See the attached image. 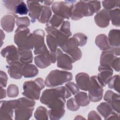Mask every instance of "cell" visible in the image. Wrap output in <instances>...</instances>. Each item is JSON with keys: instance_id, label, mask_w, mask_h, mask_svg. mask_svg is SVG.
I'll use <instances>...</instances> for the list:
<instances>
[{"instance_id": "6", "label": "cell", "mask_w": 120, "mask_h": 120, "mask_svg": "<svg viewBox=\"0 0 120 120\" xmlns=\"http://www.w3.org/2000/svg\"><path fill=\"white\" fill-rule=\"evenodd\" d=\"M73 79L72 74L69 72L55 69L51 71L46 76L45 84L47 87H54L61 85Z\"/></svg>"}, {"instance_id": "22", "label": "cell", "mask_w": 120, "mask_h": 120, "mask_svg": "<svg viewBox=\"0 0 120 120\" xmlns=\"http://www.w3.org/2000/svg\"><path fill=\"white\" fill-rule=\"evenodd\" d=\"M76 85L79 89L88 91L90 84V78L89 75L85 73H79L75 76Z\"/></svg>"}, {"instance_id": "4", "label": "cell", "mask_w": 120, "mask_h": 120, "mask_svg": "<svg viewBox=\"0 0 120 120\" xmlns=\"http://www.w3.org/2000/svg\"><path fill=\"white\" fill-rule=\"evenodd\" d=\"M14 42L19 50H32V33L27 27H18L15 32Z\"/></svg>"}, {"instance_id": "13", "label": "cell", "mask_w": 120, "mask_h": 120, "mask_svg": "<svg viewBox=\"0 0 120 120\" xmlns=\"http://www.w3.org/2000/svg\"><path fill=\"white\" fill-rule=\"evenodd\" d=\"M73 60L71 57L67 53H63L60 48L57 51V66L66 70H70L73 68Z\"/></svg>"}, {"instance_id": "15", "label": "cell", "mask_w": 120, "mask_h": 120, "mask_svg": "<svg viewBox=\"0 0 120 120\" xmlns=\"http://www.w3.org/2000/svg\"><path fill=\"white\" fill-rule=\"evenodd\" d=\"M0 53L3 57L6 59V61L8 64L13 61L19 60L18 49L13 45L3 48Z\"/></svg>"}, {"instance_id": "32", "label": "cell", "mask_w": 120, "mask_h": 120, "mask_svg": "<svg viewBox=\"0 0 120 120\" xmlns=\"http://www.w3.org/2000/svg\"><path fill=\"white\" fill-rule=\"evenodd\" d=\"M120 8H116L110 10V18L112 23L116 27L120 26Z\"/></svg>"}, {"instance_id": "7", "label": "cell", "mask_w": 120, "mask_h": 120, "mask_svg": "<svg viewBox=\"0 0 120 120\" xmlns=\"http://www.w3.org/2000/svg\"><path fill=\"white\" fill-rule=\"evenodd\" d=\"M76 0H67L54 2L51 7L54 14L64 19H69L71 16L73 7Z\"/></svg>"}, {"instance_id": "46", "label": "cell", "mask_w": 120, "mask_h": 120, "mask_svg": "<svg viewBox=\"0 0 120 120\" xmlns=\"http://www.w3.org/2000/svg\"><path fill=\"white\" fill-rule=\"evenodd\" d=\"M111 68L114 69L116 71H120V58L117 57L112 65Z\"/></svg>"}, {"instance_id": "1", "label": "cell", "mask_w": 120, "mask_h": 120, "mask_svg": "<svg viewBox=\"0 0 120 120\" xmlns=\"http://www.w3.org/2000/svg\"><path fill=\"white\" fill-rule=\"evenodd\" d=\"M45 30L47 33L46 40L50 52L56 53L58 47H62L69 38V37L59 29L52 27L47 23L46 24Z\"/></svg>"}, {"instance_id": "19", "label": "cell", "mask_w": 120, "mask_h": 120, "mask_svg": "<svg viewBox=\"0 0 120 120\" xmlns=\"http://www.w3.org/2000/svg\"><path fill=\"white\" fill-rule=\"evenodd\" d=\"M98 70L99 73L97 76L98 80L103 87H105L112 77L113 73V70L111 68L103 67L100 65L99 66Z\"/></svg>"}, {"instance_id": "40", "label": "cell", "mask_w": 120, "mask_h": 120, "mask_svg": "<svg viewBox=\"0 0 120 120\" xmlns=\"http://www.w3.org/2000/svg\"><path fill=\"white\" fill-rule=\"evenodd\" d=\"M16 24L18 27H28L30 25V20L27 16L18 17L16 18Z\"/></svg>"}, {"instance_id": "43", "label": "cell", "mask_w": 120, "mask_h": 120, "mask_svg": "<svg viewBox=\"0 0 120 120\" xmlns=\"http://www.w3.org/2000/svg\"><path fill=\"white\" fill-rule=\"evenodd\" d=\"M65 87L73 95H75L79 92V88L74 82H69L65 84Z\"/></svg>"}, {"instance_id": "48", "label": "cell", "mask_w": 120, "mask_h": 120, "mask_svg": "<svg viewBox=\"0 0 120 120\" xmlns=\"http://www.w3.org/2000/svg\"><path fill=\"white\" fill-rule=\"evenodd\" d=\"M53 2H54L53 0H45V1H42V3L44 6H49L51 5L53 3Z\"/></svg>"}, {"instance_id": "27", "label": "cell", "mask_w": 120, "mask_h": 120, "mask_svg": "<svg viewBox=\"0 0 120 120\" xmlns=\"http://www.w3.org/2000/svg\"><path fill=\"white\" fill-rule=\"evenodd\" d=\"M95 43L97 46L103 51L110 50L112 48L109 43L107 37L104 34H101L97 36Z\"/></svg>"}, {"instance_id": "5", "label": "cell", "mask_w": 120, "mask_h": 120, "mask_svg": "<svg viewBox=\"0 0 120 120\" xmlns=\"http://www.w3.org/2000/svg\"><path fill=\"white\" fill-rule=\"evenodd\" d=\"M44 80L38 77L34 81H26L23 84L22 95L33 100H38L40 98L41 90L45 87Z\"/></svg>"}, {"instance_id": "20", "label": "cell", "mask_w": 120, "mask_h": 120, "mask_svg": "<svg viewBox=\"0 0 120 120\" xmlns=\"http://www.w3.org/2000/svg\"><path fill=\"white\" fill-rule=\"evenodd\" d=\"M17 17V15L14 14L7 15L3 16L0 20V23L4 30L7 32L13 31L15 22V19Z\"/></svg>"}, {"instance_id": "11", "label": "cell", "mask_w": 120, "mask_h": 120, "mask_svg": "<svg viewBox=\"0 0 120 120\" xmlns=\"http://www.w3.org/2000/svg\"><path fill=\"white\" fill-rule=\"evenodd\" d=\"M90 78V84L88 90L90 100L92 102L99 101L103 97V87L98 81L97 76H92Z\"/></svg>"}, {"instance_id": "12", "label": "cell", "mask_w": 120, "mask_h": 120, "mask_svg": "<svg viewBox=\"0 0 120 120\" xmlns=\"http://www.w3.org/2000/svg\"><path fill=\"white\" fill-rule=\"evenodd\" d=\"M15 100L1 101L0 120H13L14 110L15 109Z\"/></svg>"}, {"instance_id": "39", "label": "cell", "mask_w": 120, "mask_h": 120, "mask_svg": "<svg viewBox=\"0 0 120 120\" xmlns=\"http://www.w3.org/2000/svg\"><path fill=\"white\" fill-rule=\"evenodd\" d=\"M19 94V89L17 85L10 84L7 88V95L9 98L16 97Z\"/></svg>"}, {"instance_id": "44", "label": "cell", "mask_w": 120, "mask_h": 120, "mask_svg": "<svg viewBox=\"0 0 120 120\" xmlns=\"http://www.w3.org/2000/svg\"><path fill=\"white\" fill-rule=\"evenodd\" d=\"M8 77L6 73L3 71H0V87H6L7 86Z\"/></svg>"}, {"instance_id": "29", "label": "cell", "mask_w": 120, "mask_h": 120, "mask_svg": "<svg viewBox=\"0 0 120 120\" xmlns=\"http://www.w3.org/2000/svg\"><path fill=\"white\" fill-rule=\"evenodd\" d=\"M52 15V11L49 6L43 5L38 21L42 23H48Z\"/></svg>"}, {"instance_id": "16", "label": "cell", "mask_w": 120, "mask_h": 120, "mask_svg": "<svg viewBox=\"0 0 120 120\" xmlns=\"http://www.w3.org/2000/svg\"><path fill=\"white\" fill-rule=\"evenodd\" d=\"M104 99L111 105L114 111L118 113H120V99L119 94L108 90L105 92Z\"/></svg>"}, {"instance_id": "8", "label": "cell", "mask_w": 120, "mask_h": 120, "mask_svg": "<svg viewBox=\"0 0 120 120\" xmlns=\"http://www.w3.org/2000/svg\"><path fill=\"white\" fill-rule=\"evenodd\" d=\"M60 96H63L66 99L71 96V93L64 86L59 87L53 89H46L42 92L40 101L41 103L46 105L52 98Z\"/></svg>"}, {"instance_id": "41", "label": "cell", "mask_w": 120, "mask_h": 120, "mask_svg": "<svg viewBox=\"0 0 120 120\" xmlns=\"http://www.w3.org/2000/svg\"><path fill=\"white\" fill-rule=\"evenodd\" d=\"M59 29L69 37L72 35V33L70 31V24L69 22L68 21H64Z\"/></svg>"}, {"instance_id": "14", "label": "cell", "mask_w": 120, "mask_h": 120, "mask_svg": "<svg viewBox=\"0 0 120 120\" xmlns=\"http://www.w3.org/2000/svg\"><path fill=\"white\" fill-rule=\"evenodd\" d=\"M41 3L42 1H27L29 12V15L31 18V21L32 23L35 22L37 20H38L40 16L43 6Z\"/></svg>"}, {"instance_id": "21", "label": "cell", "mask_w": 120, "mask_h": 120, "mask_svg": "<svg viewBox=\"0 0 120 120\" xmlns=\"http://www.w3.org/2000/svg\"><path fill=\"white\" fill-rule=\"evenodd\" d=\"M24 63H22L20 60L13 61L9 63L8 66V73L10 76L15 79H20L22 75L21 74V68Z\"/></svg>"}, {"instance_id": "45", "label": "cell", "mask_w": 120, "mask_h": 120, "mask_svg": "<svg viewBox=\"0 0 120 120\" xmlns=\"http://www.w3.org/2000/svg\"><path fill=\"white\" fill-rule=\"evenodd\" d=\"M88 120H101L99 114L95 111H90L88 114Z\"/></svg>"}, {"instance_id": "35", "label": "cell", "mask_w": 120, "mask_h": 120, "mask_svg": "<svg viewBox=\"0 0 120 120\" xmlns=\"http://www.w3.org/2000/svg\"><path fill=\"white\" fill-rule=\"evenodd\" d=\"M28 11V8H27L26 4H25L23 1L20 0L15 8V14L16 15H25L27 14Z\"/></svg>"}, {"instance_id": "28", "label": "cell", "mask_w": 120, "mask_h": 120, "mask_svg": "<svg viewBox=\"0 0 120 120\" xmlns=\"http://www.w3.org/2000/svg\"><path fill=\"white\" fill-rule=\"evenodd\" d=\"M19 60L23 63H30L33 61V54L31 50L18 49Z\"/></svg>"}, {"instance_id": "30", "label": "cell", "mask_w": 120, "mask_h": 120, "mask_svg": "<svg viewBox=\"0 0 120 120\" xmlns=\"http://www.w3.org/2000/svg\"><path fill=\"white\" fill-rule=\"evenodd\" d=\"M74 98L76 103L80 106H87L90 103V99L87 93L83 91L78 92Z\"/></svg>"}, {"instance_id": "2", "label": "cell", "mask_w": 120, "mask_h": 120, "mask_svg": "<svg viewBox=\"0 0 120 120\" xmlns=\"http://www.w3.org/2000/svg\"><path fill=\"white\" fill-rule=\"evenodd\" d=\"M15 120H27L32 115L36 102L34 100L27 97L15 99Z\"/></svg>"}, {"instance_id": "42", "label": "cell", "mask_w": 120, "mask_h": 120, "mask_svg": "<svg viewBox=\"0 0 120 120\" xmlns=\"http://www.w3.org/2000/svg\"><path fill=\"white\" fill-rule=\"evenodd\" d=\"M67 107L69 110L72 111H77L80 108V106L76 103L74 98H69L67 103Z\"/></svg>"}, {"instance_id": "3", "label": "cell", "mask_w": 120, "mask_h": 120, "mask_svg": "<svg viewBox=\"0 0 120 120\" xmlns=\"http://www.w3.org/2000/svg\"><path fill=\"white\" fill-rule=\"evenodd\" d=\"M95 13H97V7L93 0H80L75 4L70 18L77 21L84 16H92Z\"/></svg>"}, {"instance_id": "9", "label": "cell", "mask_w": 120, "mask_h": 120, "mask_svg": "<svg viewBox=\"0 0 120 120\" xmlns=\"http://www.w3.org/2000/svg\"><path fill=\"white\" fill-rule=\"evenodd\" d=\"M45 31L42 29H37L33 31L32 41L34 54L39 55L49 52L45 43Z\"/></svg>"}, {"instance_id": "26", "label": "cell", "mask_w": 120, "mask_h": 120, "mask_svg": "<svg viewBox=\"0 0 120 120\" xmlns=\"http://www.w3.org/2000/svg\"><path fill=\"white\" fill-rule=\"evenodd\" d=\"M107 38L109 43L112 47H120V34L119 30H111L109 32Z\"/></svg>"}, {"instance_id": "47", "label": "cell", "mask_w": 120, "mask_h": 120, "mask_svg": "<svg viewBox=\"0 0 120 120\" xmlns=\"http://www.w3.org/2000/svg\"><path fill=\"white\" fill-rule=\"evenodd\" d=\"M6 96V91L5 89L1 88L0 90V98L1 99L5 98Z\"/></svg>"}, {"instance_id": "17", "label": "cell", "mask_w": 120, "mask_h": 120, "mask_svg": "<svg viewBox=\"0 0 120 120\" xmlns=\"http://www.w3.org/2000/svg\"><path fill=\"white\" fill-rule=\"evenodd\" d=\"M110 20V10L105 8L98 12L94 17L96 24L100 28L107 27L109 24Z\"/></svg>"}, {"instance_id": "25", "label": "cell", "mask_w": 120, "mask_h": 120, "mask_svg": "<svg viewBox=\"0 0 120 120\" xmlns=\"http://www.w3.org/2000/svg\"><path fill=\"white\" fill-rule=\"evenodd\" d=\"M97 109L102 116L104 118L105 120H107L110 116L117 112L113 110L107 102H103L100 103L97 106Z\"/></svg>"}, {"instance_id": "10", "label": "cell", "mask_w": 120, "mask_h": 120, "mask_svg": "<svg viewBox=\"0 0 120 120\" xmlns=\"http://www.w3.org/2000/svg\"><path fill=\"white\" fill-rule=\"evenodd\" d=\"M77 42L73 37L69 38L61 49L72 59L73 62L79 60L82 57V53L78 47Z\"/></svg>"}, {"instance_id": "24", "label": "cell", "mask_w": 120, "mask_h": 120, "mask_svg": "<svg viewBox=\"0 0 120 120\" xmlns=\"http://www.w3.org/2000/svg\"><path fill=\"white\" fill-rule=\"evenodd\" d=\"M21 74L25 78L33 77L38 74V70L34 65L25 63L22 67Z\"/></svg>"}, {"instance_id": "33", "label": "cell", "mask_w": 120, "mask_h": 120, "mask_svg": "<svg viewBox=\"0 0 120 120\" xmlns=\"http://www.w3.org/2000/svg\"><path fill=\"white\" fill-rule=\"evenodd\" d=\"M120 75H115L112 77L108 81V87L110 89H114L118 93L120 92Z\"/></svg>"}, {"instance_id": "23", "label": "cell", "mask_w": 120, "mask_h": 120, "mask_svg": "<svg viewBox=\"0 0 120 120\" xmlns=\"http://www.w3.org/2000/svg\"><path fill=\"white\" fill-rule=\"evenodd\" d=\"M34 62L36 66L40 68H45L49 66L52 63L50 52L35 56Z\"/></svg>"}, {"instance_id": "37", "label": "cell", "mask_w": 120, "mask_h": 120, "mask_svg": "<svg viewBox=\"0 0 120 120\" xmlns=\"http://www.w3.org/2000/svg\"><path fill=\"white\" fill-rule=\"evenodd\" d=\"M73 37L76 40L78 46H83L87 43V37L83 33L80 32L76 33L74 35Z\"/></svg>"}, {"instance_id": "31", "label": "cell", "mask_w": 120, "mask_h": 120, "mask_svg": "<svg viewBox=\"0 0 120 120\" xmlns=\"http://www.w3.org/2000/svg\"><path fill=\"white\" fill-rule=\"evenodd\" d=\"M34 116L38 120H45L48 119V110L43 106L38 107L34 113Z\"/></svg>"}, {"instance_id": "34", "label": "cell", "mask_w": 120, "mask_h": 120, "mask_svg": "<svg viewBox=\"0 0 120 120\" xmlns=\"http://www.w3.org/2000/svg\"><path fill=\"white\" fill-rule=\"evenodd\" d=\"M64 18L54 14L52 15L48 22L47 23L52 27L58 29L60 27V26L64 21Z\"/></svg>"}, {"instance_id": "36", "label": "cell", "mask_w": 120, "mask_h": 120, "mask_svg": "<svg viewBox=\"0 0 120 120\" xmlns=\"http://www.w3.org/2000/svg\"><path fill=\"white\" fill-rule=\"evenodd\" d=\"M102 5L105 9L110 10L112 9L119 8L120 0H103L102 1Z\"/></svg>"}, {"instance_id": "38", "label": "cell", "mask_w": 120, "mask_h": 120, "mask_svg": "<svg viewBox=\"0 0 120 120\" xmlns=\"http://www.w3.org/2000/svg\"><path fill=\"white\" fill-rule=\"evenodd\" d=\"M20 0H3L4 5L8 10L12 12V14H15V8ZM16 15V14H15Z\"/></svg>"}, {"instance_id": "18", "label": "cell", "mask_w": 120, "mask_h": 120, "mask_svg": "<svg viewBox=\"0 0 120 120\" xmlns=\"http://www.w3.org/2000/svg\"><path fill=\"white\" fill-rule=\"evenodd\" d=\"M117 58L112 47L110 50L104 51L100 58V66L111 68L112 64Z\"/></svg>"}]
</instances>
